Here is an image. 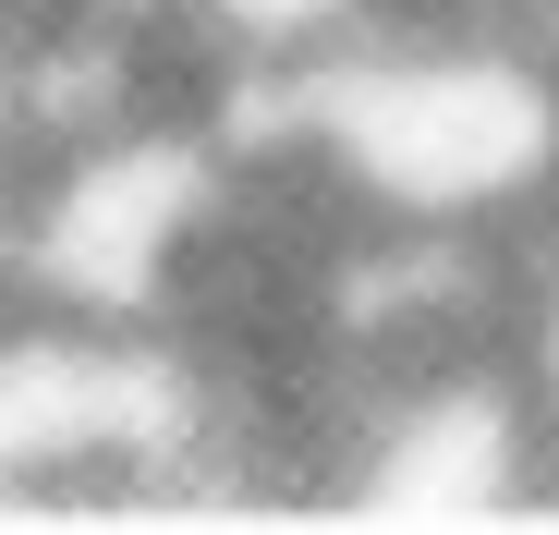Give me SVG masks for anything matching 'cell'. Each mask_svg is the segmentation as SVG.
Wrapping results in <instances>:
<instances>
[{
	"instance_id": "6da1fadb",
	"label": "cell",
	"mask_w": 559,
	"mask_h": 535,
	"mask_svg": "<svg viewBox=\"0 0 559 535\" xmlns=\"http://www.w3.org/2000/svg\"><path fill=\"white\" fill-rule=\"evenodd\" d=\"M523 378H535V402L559 426V255L535 268V305H523Z\"/></svg>"
}]
</instances>
